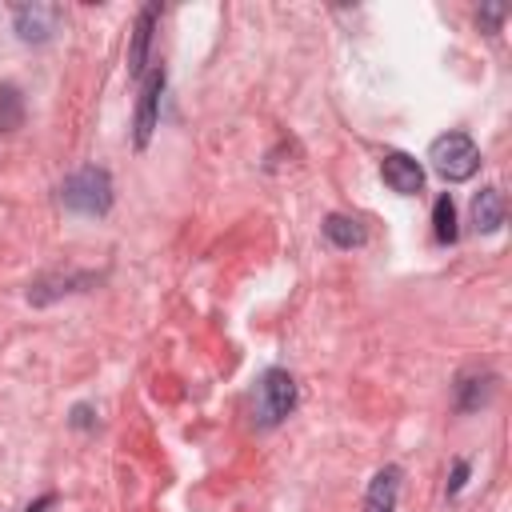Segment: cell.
Segmentation results:
<instances>
[{"label": "cell", "mask_w": 512, "mask_h": 512, "mask_svg": "<svg viewBox=\"0 0 512 512\" xmlns=\"http://www.w3.org/2000/svg\"><path fill=\"white\" fill-rule=\"evenodd\" d=\"M428 160H432V168H436L448 184H460V180H472V176H476V168H480V148H476V140H472L468 132H444V136L432 140Z\"/></svg>", "instance_id": "cell-3"}, {"label": "cell", "mask_w": 512, "mask_h": 512, "mask_svg": "<svg viewBox=\"0 0 512 512\" xmlns=\"http://www.w3.org/2000/svg\"><path fill=\"white\" fill-rule=\"evenodd\" d=\"M400 480H404V472H400L396 464L376 468L372 480H368V492H364V512H396Z\"/></svg>", "instance_id": "cell-8"}, {"label": "cell", "mask_w": 512, "mask_h": 512, "mask_svg": "<svg viewBox=\"0 0 512 512\" xmlns=\"http://www.w3.org/2000/svg\"><path fill=\"white\" fill-rule=\"evenodd\" d=\"M472 224H476V232H496L504 224V196L496 184H488L472 196Z\"/></svg>", "instance_id": "cell-11"}, {"label": "cell", "mask_w": 512, "mask_h": 512, "mask_svg": "<svg viewBox=\"0 0 512 512\" xmlns=\"http://www.w3.org/2000/svg\"><path fill=\"white\" fill-rule=\"evenodd\" d=\"M24 124V96L16 84H0V132H16Z\"/></svg>", "instance_id": "cell-14"}, {"label": "cell", "mask_w": 512, "mask_h": 512, "mask_svg": "<svg viewBox=\"0 0 512 512\" xmlns=\"http://www.w3.org/2000/svg\"><path fill=\"white\" fill-rule=\"evenodd\" d=\"M100 276L96 272H52V276H40L32 288H28V300L32 304H52V300H60V296H68V292H88L92 284H96Z\"/></svg>", "instance_id": "cell-7"}, {"label": "cell", "mask_w": 512, "mask_h": 512, "mask_svg": "<svg viewBox=\"0 0 512 512\" xmlns=\"http://www.w3.org/2000/svg\"><path fill=\"white\" fill-rule=\"evenodd\" d=\"M380 176H384V184H388L392 192H400V196H416V192L424 188V168H420L408 152H384Z\"/></svg>", "instance_id": "cell-6"}, {"label": "cell", "mask_w": 512, "mask_h": 512, "mask_svg": "<svg viewBox=\"0 0 512 512\" xmlns=\"http://www.w3.org/2000/svg\"><path fill=\"white\" fill-rule=\"evenodd\" d=\"M468 468H472L468 460H456V464H452V476H448V496H456V492L468 484Z\"/></svg>", "instance_id": "cell-15"}, {"label": "cell", "mask_w": 512, "mask_h": 512, "mask_svg": "<svg viewBox=\"0 0 512 512\" xmlns=\"http://www.w3.org/2000/svg\"><path fill=\"white\" fill-rule=\"evenodd\" d=\"M72 424H76V428H92V424H96V420H92V408H88V404H76V408H72Z\"/></svg>", "instance_id": "cell-17"}, {"label": "cell", "mask_w": 512, "mask_h": 512, "mask_svg": "<svg viewBox=\"0 0 512 512\" xmlns=\"http://www.w3.org/2000/svg\"><path fill=\"white\" fill-rule=\"evenodd\" d=\"M296 400H300V388H296L292 372H284V368H268V372L256 380L252 416H256L260 428H276V424H284V420L292 416Z\"/></svg>", "instance_id": "cell-2"}, {"label": "cell", "mask_w": 512, "mask_h": 512, "mask_svg": "<svg viewBox=\"0 0 512 512\" xmlns=\"http://www.w3.org/2000/svg\"><path fill=\"white\" fill-rule=\"evenodd\" d=\"M432 232H436L440 244H456V236H460V228H456V204H452L448 192L436 196V204H432Z\"/></svg>", "instance_id": "cell-13"}, {"label": "cell", "mask_w": 512, "mask_h": 512, "mask_svg": "<svg viewBox=\"0 0 512 512\" xmlns=\"http://www.w3.org/2000/svg\"><path fill=\"white\" fill-rule=\"evenodd\" d=\"M476 20H484V24H488V28L496 32V28H500V20H504V8L488 4V8H480V12H476Z\"/></svg>", "instance_id": "cell-16"}, {"label": "cell", "mask_w": 512, "mask_h": 512, "mask_svg": "<svg viewBox=\"0 0 512 512\" xmlns=\"http://www.w3.org/2000/svg\"><path fill=\"white\" fill-rule=\"evenodd\" d=\"M60 204L68 212H80V216H104L112 208V176L104 168H96V164L76 168L60 184Z\"/></svg>", "instance_id": "cell-1"}, {"label": "cell", "mask_w": 512, "mask_h": 512, "mask_svg": "<svg viewBox=\"0 0 512 512\" xmlns=\"http://www.w3.org/2000/svg\"><path fill=\"white\" fill-rule=\"evenodd\" d=\"M156 16H160V8H156V4L140 8V16H136V28H132V48H128V76H132V80H144V68H148V48H152V32H156Z\"/></svg>", "instance_id": "cell-9"}, {"label": "cell", "mask_w": 512, "mask_h": 512, "mask_svg": "<svg viewBox=\"0 0 512 512\" xmlns=\"http://www.w3.org/2000/svg\"><path fill=\"white\" fill-rule=\"evenodd\" d=\"M12 24L24 44H44V40H52V32L60 24V8L56 4H20V8H12Z\"/></svg>", "instance_id": "cell-5"}, {"label": "cell", "mask_w": 512, "mask_h": 512, "mask_svg": "<svg viewBox=\"0 0 512 512\" xmlns=\"http://www.w3.org/2000/svg\"><path fill=\"white\" fill-rule=\"evenodd\" d=\"M160 92H164V68H152L140 84V100H136V120H132V140L136 148H148L152 132H156V116H160Z\"/></svg>", "instance_id": "cell-4"}, {"label": "cell", "mask_w": 512, "mask_h": 512, "mask_svg": "<svg viewBox=\"0 0 512 512\" xmlns=\"http://www.w3.org/2000/svg\"><path fill=\"white\" fill-rule=\"evenodd\" d=\"M324 240L332 244V248H360L364 240H368V232H364V224L356 220V216H344V212H332V216H324Z\"/></svg>", "instance_id": "cell-12"}, {"label": "cell", "mask_w": 512, "mask_h": 512, "mask_svg": "<svg viewBox=\"0 0 512 512\" xmlns=\"http://www.w3.org/2000/svg\"><path fill=\"white\" fill-rule=\"evenodd\" d=\"M496 392V376L492 372H468L456 380V408L460 412H480Z\"/></svg>", "instance_id": "cell-10"}]
</instances>
